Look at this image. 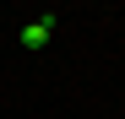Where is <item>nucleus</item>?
<instances>
[{
	"instance_id": "1",
	"label": "nucleus",
	"mask_w": 125,
	"mask_h": 119,
	"mask_svg": "<svg viewBox=\"0 0 125 119\" xmlns=\"http://www.w3.org/2000/svg\"><path fill=\"white\" fill-rule=\"evenodd\" d=\"M49 33H54V16H38V22H27V27H22V49H33V54H38V49L49 43Z\"/></svg>"
}]
</instances>
